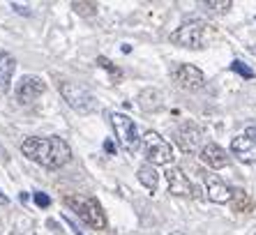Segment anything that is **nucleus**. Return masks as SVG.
Listing matches in <instances>:
<instances>
[{"mask_svg": "<svg viewBox=\"0 0 256 235\" xmlns=\"http://www.w3.org/2000/svg\"><path fill=\"white\" fill-rule=\"evenodd\" d=\"M21 152L46 168H60L72 159V148L60 136H46V138L30 136L21 143Z\"/></svg>", "mask_w": 256, "mask_h": 235, "instance_id": "1", "label": "nucleus"}, {"mask_svg": "<svg viewBox=\"0 0 256 235\" xmlns=\"http://www.w3.org/2000/svg\"><path fill=\"white\" fill-rule=\"evenodd\" d=\"M65 206H70L90 228H106V214L97 203V198H81V196H65Z\"/></svg>", "mask_w": 256, "mask_h": 235, "instance_id": "2", "label": "nucleus"}, {"mask_svg": "<svg viewBox=\"0 0 256 235\" xmlns=\"http://www.w3.org/2000/svg\"><path fill=\"white\" fill-rule=\"evenodd\" d=\"M208 32H210V26L206 21H190V24H182L173 32L171 42L185 48H203L206 40H208Z\"/></svg>", "mask_w": 256, "mask_h": 235, "instance_id": "3", "label": "nucleus"}, {"mask_svg": "<svg viewBox=\"0 0 256 235\" xmlns=\"http://www.w3.org/2000/svg\"><path fill=\"white\" fill-rule=\"evenodd\" d=\"M58 90H60V97L67 102V104L74 108V111L78 113H92L95 111V97L88 92V90L84 88V86H78V83H72V81H62L58 83Z\"/></svg>", "mask_w": 256, "mask_h": 235, "instance_id": "4", "label": "nucleus"}, {"mask_svg": "<svg viewBox=\"0 0 256 235\" xmlns=\"http://www.w3.org/2000/svg\"><path fill=\"white\" fill-rule=\"evenodd\" d=\"M141 146L146 150L148 164L152 166H162V164H171L173 159V148L168 141H164L157 132H146L141 136Z\"/></svg>", "mask_w": 256, "mask_h": 235, "instance_id": "5", "label": "nucleus"}, {"mask_svg": "<svg viewBox=\"0 0 256 235\" xmlns=\"http://www.w3.org/2000/svg\"><path fill=\"white\" fill-rule=\"evenodd\" d=\"M111 124H114L116 136L120 138V143H122V148H125L127 152H132V154L136 152L138 148H141V138H138L134 120L130 116H125V113H114L111 116Z\"/></svg>", "mask_w": 256, "mask_h": 235, "instance_id": "6", "label": "nucleus"}, {"mask_svg": "<svg viewBox=\"0 0 256 235\" xmlns=\"http://www.w3.org/2000/svg\"><path fill=\"white\" fill-rule=\"evenodd\" d=\"M176 143L185 154H201L203 150V134L196 124H182L178 132H176Z\"/></svg>", "mask_w": 256, "mask_h": 235, "instance_id": "7", "label": "nucleus"}, {"mask_svg": "<svg viewBox=\"0 0 256 235\" xmlns=\"http://www.w3.org/2000/svg\"><path fill=\"white\" fill-rule=\"evenodd\" d=\"M173 81L178 83L182 90H201L206 86V76H203V72L194 65H180L176 67L173 72Z\"/></svg>", "mask_w": 256, "mask_h": 235, "instance_id": "8", "label": "nucleus"}, {"mask_svg": "<svg viewBox=\"0 0 256 235\" xmlns=\"http://www.w3.org/2000/svg\"><path fill=\"white\" fill-rule=\"evenodd\" d=\"M166 182H168V192L176 196H196L198 189L192 184V180L178 168V166H168L166 168Z\"/></svg>", "mask_w": 256, "mask_h": 235, "instance_id": "9", "label": "nucleus"}, {"mask_svg": "<svg viewBox=\"0 0 256 235\" xmlns=\"http://www.w3.org/2000/svg\"><path fill=\"white\" fill-rule=\"evenodd\" d=\"M46 86L40 76H24L18 81V88H16V97L21 104H32L37 97H42Z\"/></svg>", "mask_w": 256, "mask_h": 235, "instance_id": "10", "label": "nucleus"}, {"mask_svg": "<svg viewBox=\"0 0 256 235\" xmlns=\"http://www.w3.org/2000/svg\"><path fill=\"white\" fill-rule=\"evenodd\" d=\"M203 182H206V189H208V198L214 200V203H226V200L233 198V189L228 187L220 176L206 173V176H203Z\"/></svg>", "mask_w": 256, "mask_h": 235, "instance_id": "11", "label": "nucleus"}, {"mask_svg": "<svg viewBox=\"0 0 256 235\" xmlns=\"http://www.w3.org/2000/svg\"><path fill=\"white\" fill-rule=\"evenodd\" d=\"M231 152L244 162V164H256V141L247 136H236L231 141Z\"/></svg>", "mask_w": 256, "mask_h": 235, "instance_id": "12", "label": "nucleus"}, {"mask_svg": "<svg viewBox=\"0 0 256 235\" xmlns=\"http://www.w3.org/2000/svg\"><path fill=\"white\" fill-rule=\"evenodd\" d=\"M201 162L208 164L210 168H224L228 164V157H226V150L217 143H206L201 150Z\"/></svg>", "mask_w": 256, "mask_h": 235, "instance_id": "13", "label": "nucleus"}, {"mask_svg": "<svg viewBox=\"0 0 256 235\" xmlns=\"http://www.w3.org/2000/svg\"><path fill=\"white\" fill-rule=\"evenodd\" d=\"M14 70H16V60H14V56L12 53H7V51H2L0 53V92H7V90H10Z\"/></svg>", "mask_w": 256, "mask_h": 235, "instance_id": "14", "label": "nucleus"}, {"mask_svg": "<svg viewBox=\"0 0 256 235\" xmlns=\"http://www.w3.org/2000/svg\"><path fill=\"white\" fill-rule=\"evenodd\" d=\"M136 178H138V182H141L146 189H150V192H155L157 182H160V176H157V170L152 164H143L141 168H138Z\"/></svg>", "mask_w": 256, "mask_h": 235, "instance_id": "15", "label": "nucleus"}, {"mask_svg": "<svg viewBox=\"0 0 256 235\" xmlns=\"http://www.w3.org/2000/svg\"><path fill=\"white\" fill-rule=\"evenodd\" d=\"M233 210L236 212H252L254 210V200H252V196L244 192V189H233Z\"/></svg>", "mask_w": 256, "mask_h": 235, "instance_id": "16", "label": "nucleus"}, {"mask_svg": "<svg viewBox=\"0 0 256 235\" xmlns=\"http://www.w3.org/2000/svg\"><path fill=\"white\" fill-rule=\"evenodd\" d=\"M72 10L81 16H92L97 14V2H84V0H76V2H72Z\"/></svg>", "mask_w": 256, "mask_h": 235, "instance_id": "17", "label": "nucleus"}, {"mask_svg": "<svg viewBox=\"0 0 256 235\" xmlns=\"http://www.w3.org/2000/svg\"><path fill=\"white\" fill-rule=\"evenodd\" d=\"M231 70L238 72L240 76H244V78H254V72L244 65V62H240V60H233V62H231Z\"/></svg>", "mask_w": 256, "mask_h": 235, "instance_id": "18", "label": "nucleus"}, {"mask_svg": "<svg viewBox=\"0 0 256 235\" xmlns=\"http://www.w3.org/2000/svg\"><path fill=\"white\" fill-rule=\"evenodd\" d=\"M231 5H233L231 0H208V2H206V7H210L214 12H226Z\"/></svg>", "mask_w": 256, "mask_h": 235, "instance_id": "19", "label": "nucleus"}, {"mask_svg": "<svg viewBox=\"0 0 256 235\" xmlns=\"http://www.w3.org/2000/svg\"><path fill=\"white\" fill-rule=\"evenodd\" d=\"M97 65L104 67V70H108L111 74H114V76H120V70H118L116 65H111V60H106L104 56H100V58H97Z\"/></svg>", "mask_w": 256, "mask_h": 235, "instance_id": "20", "label": "nucleus"}, {"mask_svg": "<svg viewBox=\"0 0 256 235\" xmlns=\"http://www.w3.org/2000/svg\"><path fill=\"white\" fill-rule=\"evenodd\" d=\"M35 203L40 208H48V206H51V198H48L46 194H42V192H37V194H35Z\"/></svg>", "mask_w": 256, "mask_h": 235, "instance_id": "21", "label": "nucleus"}, {"mask_svg": "<svg viewBox=\"0 0 256 235\" xmlns=\"http://www.w3.org/2000/svg\"><path fill=\"white\" fill-rule=\"evenodd\" d=\"M12 7H14V10H16V12H18V14H26V16H30V10H28V7H24V5H18V2H12Z\"/></svg>", "mask_w": 256, "mask_h": 235, "instance_id": "22", "label": "nucleus"}, {"mask_svg": "<svg viewBox=\"0 0 256 235\" xmlns=\"http://www.w3.org/2000/svg\"><path fill=\"white\" fill-rule=\"evenodd\" d=\"M247 138L256 141V127H250V130H247Z\"/></svg>", "mask_w": 256, "mask_h": 235, "instance_id": "23", "label": "nucleus"}, {"mask_svg": "<svg viewBox=\"0 0 256 235\" xmlns=\"http://www.w3.org/2000/svg\"><path fill=\"white\" fill-rule=\"evenodd\" d=\"M104 150H106V152H116V146L111 141H106V143H104Z\"/></svg>", "mask_w": 256, "mask_h": 235, "instance_id": "24", "label": "nucleus"}, {"mask_svg": "<svg viewBox=\"0 0 256 235\" xmlns=\"http://www.w3.org/2000/svg\"><path fill=\"white\" fill-rule=\"evenodd\" d=\"M171 235H185V233H171Z\"/></svg>", "mask_w": 256, "mask_h": 235, "instance_id": "25", "label": "nucleus"}]
</instances>
